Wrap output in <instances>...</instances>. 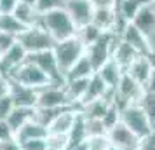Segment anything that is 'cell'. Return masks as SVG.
<instances>
[{
	"label": "cell",
	"instance_id": "obj_1",
	"mask_svg": "<svg viewBox=\"0 0 155 150\" xmlns=\"http://www.w3.org/2000/svg\"><path fill=\"white\" fill-rule=\"evenodd\" d=\"M40 25L47 30V33L52 37L54 42H61V40L71 38V37L77 35L78 32L77 26L71 21V18L66 14V11L63 7L44 12L42 18H40Z\"/></svg>",
	"mask_w": 155,
	"mask_h": 150
},
{
	"label": "cell",
	"instance_id": "obj_2",
	"mask_svg": "<svg viewBox=\"0 0 155 150\" xmlns=\"http://www.w3.org/2000/svg\"><path fill=\"white\" fill-rule=\"evenodd\" d=\"M52 52H54V58H56V61H58L59 72L63 75H66L68 70L85 54V45L75 35V37H71V38L56 42L54 47H52Z\"/></svg>",
	"mask_w": 155,
	"mask_h": 150
},
{
	"label": "cell",
	"instance_id": "obj_3",
	"mask_svg": "<svg viewBox=\"0 0 155 150\" xmlns=\"http://www.w3.org/2000/svg\"><path fill=\"white\" fill-rule=\"evenodd\" d=\"M18 44L26 51V54H35L42 51H51L56 42L52 40V37L47 33V30L42 25H35V26L25 28L18 35Z\"/></svg>",
	"mask_w": 155,
	"mask_h": 150
},
{
	"label": "cell",
	"instance_id": "obj_4",
	"mask_svg": "<svg viewBox=\"0 0 155 150\" xmlns=\"http://www.w3.org/2000/svg\"><path fill=\"white\" fill-rule=\"evenodd\" d=\"M120 124H124L133 135H136L140 140H145L152 135V126L148 122L147 115L140 107V103L134 105H126L120 108Z\"/></svg>",
	"mask_w": 155,
	"mask_h": 150
},
{
	"label": "cell",
	"instance_id": "obj_5",
	"mask_svg": "<svg viewBox=\"0 0 155 150\" xmlns=\"http://www.w3.org/2000/svg\"><path fill=\"white\" fill-rule=\"evenodd\" d=\"M9 77H11V80H12L14 84L30 87V89H35V91H40L42 87L51 84L49 77H47L38 66H35L31 61H28V58H26V61L23 65H19Z\"/></svg>",
	"mask_w": 155,
	"mask_h": 150
},
{
	"label": "cell",
	"instance_id": "obj_6",
	"mask_svg": "<svg viewBox=\"0 0 155 150\" xmlns=\"http://www.w3.org/2000/svg\"><path fill=\"white\" fill-rule=\"evenodd\" d=\"M119 37L113 35V33H103V37L99 38L98 42H94L92 45L85 47V56L91 61L94 72H98L103 65L112 58V49L113 44Z\"/></svg>",
	"mask_w": 155,
	"mask_h": 150
},
{
	"label": "cell",
	"instance_id": "obj_7",
	"mask_svg": "<svg viewBox=\"0 0 155 150\" xmlns=\"http://www.w3.org/2000/svg\"><path fill=\"white\" fill-rule=\"evenodd\" d=\"M143 94H145V89L124 72L119 86L113 91V103H117L120 108L126 105H134V103H140Z\"/></svg>",
	"mask_w": 155,
	"mask_h": 150
},
{
	"label": "cell",
	"instance_id": "obj_8",
	"mask_svg": "<svg viewBox=\"0 0 155 150\" xmlns=\"http://www.w3.org/2000/svg\"><path fill=\"white\" fill-rule=\"evenodd\" d=\"M28 61H31L35 66H38L49 77L51 84L64 86V75L59 72V66H58V61H56V58H54L52 49L35 52V54H28Z\"/></svg>",
	"mask_w": 155,
	"mask_h": 150
},
{
	"label": "cell",
	"instance_id": "obj_9",
	"mask_svg": "<svg viewBox=\"0 0 155 150\" xmlns=\"http://www.w3.org/2000/svg\"><path fill=\"white\" fill-rule=\"evenodd\" d=\"M63 9L71 18V21L77 26V30H80L82 26H85L92 21L94 4L91 0H63Z\"/></svg>",
	"mask_w": 155,
	"mask_h": 150
},
{
	"label": "cell",
	"instance_id": "obj_10",
	"mask_svg": "<svg viewBox=\"0 0 155 150\" xmlns=\"http://www.w3.org/2000/svg\"><path fill=\"white\" fill-rule=\"evenodd\" d=\"M37 107L42 108H66L71 107L64 86H58V84H49V86L42 87L38 94H37Z\"/></svg>",
	"mask_w": 155,
	"mask_h": 150
},
{
	"label": "cell",
	"instance_id": "obj_11",
	"mask_svg": "<svg viewBox=\"0 0 155 150\" xmlns=\"http://www.w3.org/2000/svg\"><path fill=\"white\" fill-rule=\"evenodd\" d=\"M108 142L113 150H136L140 147L141 140L136 135H133L124 124H117L115 128L108 131Z\"/></svg>",
	"mask_w": 155,
	"mask_h": 150
},
{
	"label": "cell",
	"instance_id": "obj_12",
	"mask_svg": "<svg viewBox=\"0 0 155 150\" xmlns=\"http://www.w3.org/2000/svg\"><path fill=\"white\" fill-rule=\"evenodd\" d=\"M153 66H155V63H153V59H152L150 54H140V56L126 68V73L134 80V82H138L141 87H145L147 80L150 79V75H152V72H153Z\"/></svg>",
	"mask_w": 155,
	"mask_h": 150
},
{
	"label": "cell",
	"instance_id": "obj_13",
	"mask_svg": "<svg viewBox=\"0 0 155 150\" xmlns=\"http://www.w3.org/2000/svg\"><path fill=\"white\" fill-rule=\"evenodd\" d=\"M119 37L126 44H129L138 54H150V45H148L147 35H145L141 30L136 28L133 23H127L126 28L122 30V33H120Z\"/></svg>",
	"mask_w": 155,
	"mask_h": 150
},
{
	"label": "cell",
	"instance_id": "obj_14",
	"mask_svg": "<svg viewBox=\"0 0 155 150\" xmlns=\"http://www.w3.org/2000/svg\"><path fill=\"white\" fill-rule=\"evenodd\" d=\"M26 58H28L26 51L16 42L14 45L5 52V54H2V56H0V73L11 75V73H12L19 65H23L25 61H26Z\"/></svg>",
	"mask_w": 155,
	"mask_h": 150
},
{
	"label": "cell",
	"instance_id": "obj_15",
	"mask_svg": "<svg viewBox=\"0 0 155 150\" xmlns=\"http://www.w3.org/2000/svg\"><path fill=\"white\" fill-rule=\"evenodd\" d=\"M78 112L80 110L75 107H68L64 110H61V114L58 115L56 119L51 122V126L47 128L49 129V135H66L68 136L70 129L75 124V119H77Z\"/></svg>",
	"mask_w": 155,
	"mask_h": 150
},
{
	"label": "cell",
	"instance_id": "obj_16",
	"mask_svg": "<svg viewBox=\"0 0 155 150\" xmlns=\"http://www.w3.org/2000/svg\"><path fill=\"white\" fill-rule=\"evenodd\" d=\"M138 56H140V54H138V52H136V51H134L129 44L124 42L120 37L115 40V44H113V49H112V59L119 65L124 72H126V68L133 63Z\"/></svg>",
	"mask_w": 155,
	"mask_h": 150
},
{
	"label": "cell",
	"instance_id": "obj_17",
	"mask_svg": "<svg viewBox=\"0 0 155 150\" xmlns=\"http://www.w3.org/2000/svg\"><path fill=\"white\" fill-rule=\"evenodd\" d=\"M37 94L38 91L35 89H30V87L19 86L12 82L11 87V100L14 103V107H26V108H35L37 107Z\"/></svg>",
	"mask_w": 155,
	"mask_h": 150
},
{
	"label": "cell",
	"instance_id": "obj_18",
	"mask_svg": "<svg viewBox=\"0 0 155 150\" xmlns=\"http://www.w3.org/2000/svg\"><path fill=\"white\" fill-rule=\"evenodd\" d=\"M96 73L101 77V80L105 82V86L108 87L110 91H115V87L119 86L120 79H122V75H124V70H122L119 65L110 58V59H108V61H106V63L103 65Z\"/></svg>",
	"mask_w": 155,
	"mask_h": 150
},
{
	"label": "cell",
	"instance_id": "obj_19",
	"mask_svg": "<svg viewBox=\"0 0 155 150\" xmlns=\"http://www.w3.org/2000/svg\"><path fill=\"white\" fill-rule=\"evenodd\" d=\"M99 98H112L113 100V91H110V89L105 86V82L101 80V77H99L98 73H92L91 79H89L87 93H85V96H84L82 105L89 103V101L99 100ZM82 105H80V107H82Z\"/></svg>",
	"mask_w": 155,
	"mask_h": 150
},
{
	"label": "cell",
	"instance_id": "obj_20",
	"mask_svg": "<svg viewBox=\"0 0 155 150\" xmlns=\"http://www.w3.org/2000/svg\"><path fill=\"white\" fill-rule=\"evenodd\" d=\"M47 136H49V129L42 124H38L37 121H31L28 124H25L14 135V138L18 143H23L28 140H47Z\"/></svg>",
	"mask_w": 155,
	"mask_h": 150
},
{
	"label": "cell",
	"instance_id": "obj_21",
	"mask_svg": "<svg viewBox=\"0 0 155 150\" xmlns=\"http://www.w3.org/2000/svg\"><path fill=\"white\" fill-rule=\"evenodd\" d=\"M33 117H35V108L14 107L12 110H11L9 117L5 119V122H7L9 128L12 129V133L16 135V133L25 126V124H28V122L33 121Z\"/></svg>",
	"mask_w": 155,
	"mask_h": 150
},
{
	"label": "cell",
	"instance_id": "obj_22",
	"mask_svg": "<svg viewBox=\"0 0 155 150\" xmlns=\"http://www.w3.org/2000/svg\"><path fill=\"white\" fill-rule=\"evenodd\" d=\"M14 18L18 21L21 23L25 28H28V26H35V25H40V18L42 14L38 12V9L35 5H30V4H23L19 2L18 4V7L14 9Z\"/></svg>",
	"mask_w": 155,
	"mask_h": 150
},
{
	"label": "cell",
	"instance_id": "obj_23",
	"mask_svg": "<svg viewBox=\"0 0 155 150\" xmlns=\"http://www.w3.org/2000/svg\"><path fill=\"white\" fill-rule=\"evenodd\" d=\"M112 103H113L112 98H99V100L89 101V103L80 107V114L84 115L85 119H99L101 121Z\"/></svg>",
	"mask_w": 155,
	"mask_h": 150
},
{
	"label": "cell",
	"instance_id": "obj_24",
	"mask_svg": "<svg viewBox=\"0 0 155 150\" xmlns=\"http://www.w3.org/2000/svg\"><path fill=\"white\" fill-rule=\"evenodd\" d=\"M145 5H147V0H115L117 14L127 23L133 21Z\"/></svg>",
	"mask_w": 155,
	"mask_h": 150
},
{
	"label": "cell",
	"instance_id": "obj_25",
	"mask_svg": "<svg viewBox=\"0 0 155 150\" xmlns=\"http://www.w3.org/2000/svg\"><path fill=\"white\" fill-rule=\"evenodd\" d=\"M131 23H133L136 28L141 30V32L148 37L152 32H153V28H155V12H153V9L147 4V5L138 12V16H136Z\"/></svg>",
	"mask_w": 155,
	"mask_h": 150
},
{
	"label": "cell",
	"instance_id": "obj_26",
	"mask_svg": "<svg viewBox=\"0 0 155 150\" xmlns=\"http://www.w3.org/2000/svg\"><path fill=\"white\" fill-rule=\"evenodd\" d=\"M92 73H96V72L92 68L91 61H89L87 56L84 54V56L80 58L77 63L68 70V73L64 75V82H66V80H75V79H89Z\"/></svg>",
	"mask_w": 155,
	"mask_h": 150
},
{
	"label": "cell",
	"instance_id": "obj_27",
	"mask_svg": "<svg viewBox=\"0 0 155 150\" xmlns=\"http://www.w3.org/2000/svg\"><path fill=\"white\" fill-rule=\"evenodd\" d=\"M77 37L85 47H89V45H92L94 42H98L99 38L103 37V32L99 28H96L92 23H89V25H85V26H82V28L78 30Z\"/></svg>",
	"mask_w": 155,
	"mask_h": 150
},
{
	"label": "cell",
	"instance_id": "obj_28",
	"mask_svg": "<svg viewBox=\"0 0 155 150\" xmlns=\"http://www.w3.org/2000/svg\"><path fill=\"white\" fill-rule=\"evenodd\" d=\"M23 30H25V26L16 19L14 14H0V32L18 37Z\"/></svg>",
	"mask_w": 155,
	"mask_h": 150
},
{
	"label": "cell",
	"instance_id": "obj_29",
	"mask_svg": "<svg viewBox=\"0 0 155 150\" xmlns=\"http://www.w3.org/2000/svg\"><path fill=\"white\" fill-rule=\"evenodd\" d=\"M140 107L143 108V112L147 115L148 122L152 126V131H155V94L145 93L143 98L140 100Z\"/></svg>",
	"mask_w": 155,
	"mask_h": 150
},
{
	"label": "cell",
	"instance_id": "obj_30",
	"mask_svg": "<svg viewBox=\"0 0 155 150\" xmlns=\"http://www.w3.org/2000/svg\"><path fill=\"white\" fill-rule=\"evenodd\" d=\"M85 135H87V140L89 138H98V136H108V129L105 128L103 121L99 119H85Z\"/></svg>",
	"mask_w": 155,
	"mask_h": 150
},
{
	"label": "cell",
	"instance_id": "obj_31",
	"mask_svg": "<svg viewBox=\"0 0 155 150\" xmlns=\"http://www.w3.org/2000/svg\"><path fill=\"white\" fill-rule=\"evenodd\" d=\"M101 121H103V124H105V128L108 129V131L112 128H115L120 122V107L117 103H112L110 108H108V112L105 114V117H103Z\"/></svg>",
	"mask_w": 155,
	"mask_h": 150
},
{
	"label": "cell",
	"instance_id": "obj_32",
	"mask_svg": "<svg viewBox=\"0 0 155 150\" xmlns=\"http://www.w3.org/2000/svg\"><path fill=\"white\" fill-rule=\"evenodd\" d=\"M110 142L108 136H98V138H89L87 140V150H108Z\"/></svg>",
	"mask_w": 155,
	"mask_h": 150
},
{
	"label": "cell",
	"instance_id": "obj_33",
	"mask_svg": "<svg viewBox=\"0 0 155 150\" xmlns=\"http://www.w3.org/2000/svg\"><path fill=\"white\" fill-rule=\"evenodd\" d=\"M16 42H18V37L11 35V33H5V32H0V56L5 54Z\"/></svg>",
	"mask_w": 155,
	"mask_h": 150
},
{
	"label": "cell",
	"instance_id": "obj_34",
	"mask_svg": "<svg viewBox=\"0 0 155 150\" xmlns=\"http://www.w3.org/2000/svg\"><path fill=\"white\" fill-rule=\"evenodd\" d=\"M58 7H63V0H37V9L40 14Z\"/></svg>",
	"mask_w": 155,
	"mask_h": 150
},
{
	"label": "cell",
	"instance_id": "obj_35",
	"mask_svg": "<svg viewBox=\"0 0 155 150\" xmlns=\"http://www.w3.org/2000/svg\"><path fill=\"white\" fill-rule=\"evenodd\" d=\"M12 108H14V103H12V100H11V96L0 98V121H5Z\"/></svg>",
	"mask_w": 155,
	"mask_h": 150
},
{
	"label": "cell",
	"instance_id": "obj_36",
	"mask_svg": "<svg viewBox=\"0 0 155 150\" xmlns=\"http://www.w3.org/2000/svg\"><path fill=\"white\" fill-rule=\"evenodd\" d=\"M11 87H12L11 77L5 73H0V98H5L11 94Z\"/></svg>",
	"mask_w": 155,
	"mask_h": 150
},
{
	"label": "cell",
	"instance_id": "obj_37",
	"mask_svg": "<svg viewBox=\"0 0 155 150\" xmlns=\"http://www.w3.org/2000/svg\"><path fill=\"white\" fill-rule=\"evenodd\" d=\"M19 0H0V14H12Z\"/></svg>",
	"mask_w": 155,
	"mask_h": 150
},
{
	"label": "cell",
	"instance_id": "obj_38",
	"mask_svg": "<svg viewBox=\"0 0 155 150\" xmlns=\"http://www.w3.org/2000/svg\"><path fill=\"white\" fill-rule=\"evenodd\" d=\"M0 150H21V147L16 142V138H9L0 142Z\"/></svg>",
	"mask_w": 155,
	"mask_h": 150
},
{
	"label": "cell",
	"instance_id": "obj_39",
	"mask_svg": "<svg viewBox=\"0 0 155 150\" xmlns=\"http://www.w3.org/2000/svg\"><path fill=\"white\" fill-rule=\"evenodd\" d=\"M9 138H14L12 129L7 126L5 121H0V142H2V140H9Z\"/></svg>",
	"mask_w": 155,
	"mask_h": 150
},
{
	"label": "cell",
	"instance_id": "obj_40",
	"mask_svg": "<svg viewBox=\"0 0 155 150\" xmlns=\"http://www.w3.org/2000/svg\"><path fill=\"white\" fill-rule=\"evenodd\" d=\"M136 150H155V138H153V135H150L148 138L141 140L140 147H138Z\"/></svg>",
	"mask_w": 155,
	"mask_h": 150
},
{
	"label": "cell",
	"instance_id": "obj_41",
	"mask_svg": "<svg viewBox=\"0 0 155 150\" xmlns=\"http://www.w3.org/2000/svg\"><path fill=\"white\" fill-rule=\"evenodd\" d=\"M145 93L148 94H155V66H153V72H152V75H150V79L147 80V84H145Z\"/></svg>",
	"mask_w": 155,
	"mask_h": 150
},
{
	"label": "cell",
	"instance_id": "obj_42",
	"mask_svg": "<svg viewBox=\"0 0 155 150\" xmlns=\"http://www.w3.org/2000/svg\"><path fill=\"white\" fill-rule=\"evenodd\" d=\"M19 2H23V4H30V5H35L37 7V0H19Z\"/></svg>",
	"mask_w": 155,
	"mask_h": 150
},
{
	"label": "cell",
	"instance_id": "obj_43",
	"mask_svg": "<svg viewBox=\"0 0 155 150\" xmlns=\"http://www.w3.org/2000/svg\"><path fill=\"white\" fill-rule=\"evenodd\" d=\"M147 4H148L152 9H153V12H155V0H147Z\"/></svg>",
	"mask_w": 155,
	"mask_h": 150
},
{
	"label": "cell",
	"instance_id": "obj_44",
	"mask_svg": "<svg viewBox=\"0 0 155 150\" xmlns=\"http://www.w3.org/2000/svg\"><path fill=\"white\" fill-rule=\"evenodd\" d=\"M47 150H63V148H51V147H47Z\"/></svg>",
	"mask_w": 155,
	"mask_h": 150
},
{
	"label": "cell",
	"instance_id": "obj_45",
	"mask_svg": "<svg viewBox=\"0 0 155 150\" xmlns=\"http://www.w3.org/2000/svg\"><path fill=\"white\" fill-rule=\"evenodd\" d=\"M152 135H153V138H155V131H153V133H152Z\"/></svg>",
	"mask_w": 155,
	"mask_h": 150
},
{
	"label": "cell",
	"instance_id": "obj_46",
	"mask_svg": "<svg viewBox=\"0 0 155 150\" xmlns=\"http://www.w3.org/2000/svg\"><path fill=\"white\" fill-rule=\"evenodd\" d=\"M108 150H113V148H112V147H110V148H108Z\"/></svg>",
	"mask_w": 155,
	"mask_h": 150
}]
</instances>
